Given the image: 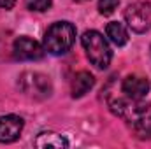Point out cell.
<instances>
[{"label":"cell","instance_id":"cell-1","mask_svg":"<svg viewBox=\"0 0 151 149\" xmlns=\"http://www.w3.org/2000/svg\"><path fill=\"white\" fill-rule=\"evenodd\" d=\"M74 40L76 27L69 21H58V23H53L47 28V32L44 34L42 47L49 54L58 56V54H65L67 51H70Z\"/></svg>","mask_w":151,"mask_h":149},{"label":"cell","instance_id":"cell-2","mask_svg":"<svg viewBox=\"0 0 151 149\" xmlns=\"http://www.w3.org/2000/svg\"><path fill=\"white\" fill-rule=\"evenodd\" d=\"M83 47L86 51L88 60L97 67V69H107L113 58L111 47L107 44V40L104 39V35L97 30H88L83 34L81 37Z\"/></svg>","mask_w":151,"mask_h":149},{"label":"cell","instance_id":"cell-3","mask_svg":"<svg viewBox=\"0 0 151 149\" xmlns=\"http://www.w3.org/2000/svg\"><path fill=\"white\" fill-rule=\"evenodd\" d=\"M125 19L128 27L137 32L144 34L151 28V2H135L125 9Z\"/></svg>","mask_w":151,"mask_h":149},{"label":"cell","instance_id":"cell-4","mask_svg":"<svg viewBox=\"0 0 151 149\" xmlns=\"http://www.w3.org/2000/svg\"><path fill=\"white\" fill-rule=\"evenodd\" d=\"M19 86L32 98H47L53 91L49 77L39 72H25L19 77Z\"/></svg>","mask_w":151,"mask_h":149},{"label":"cell","instance_id":"cell-5","mask_svg":"<svg viewBox=\"0 0 151 149\" xmlns=\"http://www.w3.org/2000/svg\"><path fill=\"white\" fill-rule=\"evenodd\" d=\"M14 56L18 60H40L44 56V47L30 37H18L14 40Z\"/></svg>","mask_w":151,"mask_h":149},{"label":"cell","instance_id":"cell-6","mask_svg":"<svg viewBox=\"0 0 151 149\" xmlns=\"http://www.w3.org/2000/svg\"><path fill=\"white\" fill-rule=\"evenodd\" d=\"M23 132V119L16 114L0 116V142L11 144Z\"/></svg>","mask_w":151,"mask_h":149},{"label":"cell","instance_id":"cell-7","mask_svg":"<svg viewBox=\"0 0 151 149\" xmlns=\"http://www.w3.org/2000/svg\"><path fill=\"white\" fill-rule=\"evenodd\" d=\"M121 91L132 100H142L150 91V81L142 75H128L121 82Z\"/></svg>","mask_w":151,"mask_h":149},{"label":"cell","instance_id":"cell-8","mask_svg":"<svg viewBox=\"0 0 151 149\" xmlns=\"http://www.w3.org/2000/svg\"><path fill=\"white\" fill-rule=\"evenodd\" d=\"M95 84V77L90 74V72H79L74 75L72 79V86H70V91H72V97L74 98H81L84 97Z\"/></svg>","mask_w":151,"mask_h":149},{"label":"cell","instance_id":"cell-9","mask_svg":"<svg viewBox=\"0 0 151 149\" xmlns=\"http://www.w3.org/2000/svg\"><path fill=\"white\" fill-rule=\"evenodd\" d=\"M35 146L40 149H46V148L60 149V148H67L69 142L60 133H55V132H40L37 135V139H35Z\"/></svg>","mask_w":151,"mask_h":149},{"label":"cell","instance_id":"cell-10","mask_svg":"<svg viewBox=\"0 0 151 149\" xmlns=\"http://www.w3.org/2000/svg\"><path fill=\"white\" fill-rule=\"evenodd\" d=\"M107 32V37L113 40L116 46H125L128 42V32L125 28L123 23H118V21H111L106 28Z\"/></svg>","mask_w":151,"mask_h":149},{"label":"cell","instance_id":"cell-11","mask_svg":"<svg viewBox=\"0 0 151 149\" xmlns=\"http://www.w3.org/2000/svg\"><path fill=\"white\" fill-rule=\"evenodd\" d=\"M118 5H119V0H99V12L102 16H111Z\"/></svg>","mask_w":151,"mask_h":149},{"label":"cell","instance_id":"cell-12","mask_svg":"<svg viewBox=\"0 0 151 149\" xmlns=\"http://www.w3.org/2000/svg\"><path fill=\"white\" fill-rule=\"evenodd\" d=\"M27 2V7L30 11H37V12H44L51 7V0H25Z\"/></svg>","mask_w":151,"mask_h":149},{"label":"cell","instance_id":"cell-13","mask_svg":"<svg viewBox=\"0 0 151 149\" xmlns=\"http://www.w3.org/2000/svg\"><path fill=\"white\" fill-rule=\"evenodd\" d=\"M16 0H0V11H11L14 7Z\"/></svg>","mask_w":151,"mask_h":149},{"label":"cell","instance_id":"cell-14","mask_svg":"<svg viewBox=\"0 0 151 149\" xmlns=\"http://www.w3.org/2000/svg\"><path fill=\"white\" fill-rule=\"evenodd\" d=\"M74 2H77V4H83V2H88V0H74Z\"/></svg>","mask_w":151,"mask_h":149}]
</instances>
